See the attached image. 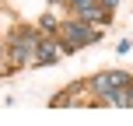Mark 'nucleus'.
<instances>
[{
	"mask_svg": "<svg viewBox=\"0 0 133 126\" xmlns=\"http://www.w3.org/2000/svg\"><path fill=\"white\" fill-rule=\"evenodd\" d=\"M56 32L63 35V46H66V53H74V49L77 46H88V42H98V32H95L91 25H88V21H70V25H63V28H56Z\"/></svg>",
	"mask_w": 133,
	"mask_h": 126,
	"instance_id": "obj_1",
	"label": "nucleus"
},
{
	"mask_svg": "<svg viewBox=\"0 0 133 126\" xmlns=\"http://www.w3.org/2000/svg\"><path fill=\"white\" fill-rule=\"evenodd\" d=\"M63 53H66V46L56 39V35H42V39L35 42V53H32V56H35V63H39V67H49V63L60 60Z\"/></svg>",
	"mask_w": 133,
	"mask_h": 126,
	"instance_id": "obj_2",
	"label": "nucleus"
},
{
	"mask_svg": "<svg viewBox=\"0 0 133 126\" xmlns=\"http://www.w3.org/2000/svg\"><path fill=\"white\" fill-rule=\"evenodd\" d=\"M119 84H130V74H126V70H109V74H98V77H91V91H98V95L116 91Z\"/></svg>",
	"mask_w": 133,
	"mask_h": 126,
	"instance_id": "obj_3",
	"label": "nucleus"
},
{
	"mask_svg": "<svg viewBox=\"0 0 133 126\" xmlns=\"http://www.w3.org/2000/svg\"><path fill=\"white\" fill-rule=\"evenodd\" d=\"M109 102L112 105H119V109H130L133 105V95H130V84H119L116 91H109Z\"/></svg>",
	"mask_w": 133,
	"mask_h": 126,
	"instance_id": "obj_4",
	"label": "nucleus"
},
{
	"mask_svg": "<svg viewBox=\"0 0 133 126\" xmlns=\"http://www.w3.org/2000/svg\"><path fill=\"white\" fill-rule=\"evenodd\" d=\"M39 28H42V32H49V35H53V32H56L60 25H56V18H49V14H46V18L39 21Z\"/></svg>",
	"mask_w": 133,
	"mask_h": 126,
	"instance_id": "obj_5",
	"label": "nucleus"
},
{
	"mask_svg": "<svg viewBox=\"0 0 133 126\" xmlns=\"http://www.w3.org/2000/svg\"><path fill=\"white\" fill-rule=\"evenodd\" d=\"M53 4H63V0H53Z\"/></svg>",
	"mask_w": 133,
	"mask_h": 126,
	"instance_id": "obj_6",
	"label": "nucleus"
}]
</instances>
